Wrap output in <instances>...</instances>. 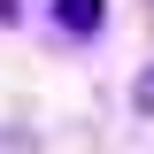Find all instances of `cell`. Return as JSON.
<instances>
[{
    "instance_id": "cell-1",
    "label": "cell",
    "mask_w": 154,
    "mask_h": 154,
    "mask_svg": "<svg viewBox=\"0 0 154 154\" xmlns=\"http://www.w3.org/2000/svg\"><path fill=\"white\" fill-rule=\"evenodd\" d=\"M54 23L69 38H93L100 23H108V0H54Z\"/></svg>"
},
{
    "instance_id": "cell-2",
    "label": "cell",
    "mask_w": 154,
    "mask_h": 154,
    "mask_svg": "<svg viewBox=\"0 0 154 154\" xmlns=\"http://www.w3.org/2000/svg\"><path fill=\"white\" fill-rule=\"evenodd\" d=\"M139 108H146V116H154V69H146V77H139Z\"/></svg>"
}]
</instances>
